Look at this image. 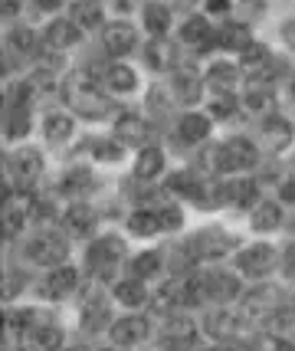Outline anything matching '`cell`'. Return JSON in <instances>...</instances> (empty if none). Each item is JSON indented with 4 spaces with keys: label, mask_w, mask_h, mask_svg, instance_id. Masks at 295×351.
I'll return each instance as SVG.
<instances>
[{
    "label": "cell",
    "mask_w": 295,
    "mask_h": 351,
    "mask_svg": "<svg viewBox=\"0 0 295 351\" xmlns=\"http://www.w3.org/2000/svg\"><path fill=\"white\" fill-rule=\"evenodd\" d=\"M27 217H30V204L16 200L14 194L3 197V237H16L27 223Z\"/></svg>",
    "instance_id": "d6986e66"
},
{
    "label": "cell",
    "mask_w": 295,
    "mask_h": 351,
    "mask_svg": "<svg viewBox=\"0 0 295 351\" xmlns=\"http://www.w3.org/2000/svg\"><path fill=\"white\" fill-rule=\"evenodd\" d=\"M125 256V243L118 237H102V240H95L89 246V269L99 276H105L109 279L112 269L118 266V260Z\"/></svg>",
    "instance_id": "277c9868"
},
{
    "label": "cell",
    "mask_w": 295,
    "mask_h": 351,
    "mask_svg": "<svg viewBox=\"0 0 295 351\" xmlns=\"http://www.w3.org/2000/svg\"><path fill=\"white\" fill-rule=\"evenodd\" d=\"M282 200H289V204L295 200V178H292V181L282 184Z\"/></svg>",
    "instance_id": "681fc988"
},
{
    "label": "cell",
    "mask_w": 295,
    "mask_h": 351,
    "mask_svg": "<svg viewBox=\"0 0 295 351\" xmlns=\"http://www.w3.org/2000/svg\"><path fill=\"white\" fill-rule=\"evenodd\" d=\"M148 332H151L148 319L128 315V319H118L115 325H112V341H115V345H138V341L148 338Z\"/></svg>",
    "instance_id": "30bf717a"
},
{
    "label": "cell",
    "mask_w": 295,
    "mask_h": 351,
    "mask_svg": "<svg viewBox=\"0 0 295 351\" xmlns=\"http://www.w3.org/2000/svg\"><path fill=\"white\" fill-rule=\"evenodd\" d=\"M43 132H47V138L53 141V145H56V141H66V138L73 135V119L62 115V112H49Z\"/></svg>",
    "instance_id": "4dcf8cb0"
},
{
    "label": "cell",
    "mask_w": 295,
    "mask_h": 351,
    "mask_svg": "<svg viewBox=\"0 0 295 351\" xmlns=\"http://www.w3.org/2000/svg\"><path fill=\"white\" fill-rule=\"evenodd\" d=\"M177 135L184 138V141H190V145H197V141H203V138L210 135V122L203 115H184L177 122Z\"/></svg>",
    "instance_id": "83f0119b"
},
{
    "label": "cell",
    "mask_w": 295,
    "mask_h": 351,
    "mask_svg": "<svg viewBox=\"0 0 295 351\" xmlns=\"http://www.w3.org/2000/svg\"><path fill=\"white\" fill-rule=\"evenodd\" d=\"M249 351H295V345L279 335H259L249 341Z\"/></svg>",
    "instance_id": "f35d334b"
},
{
    "label": "cell",
    "mask_w": 295,
    "mask_h": 351,
    "mask_svg": "<svg viewBox=\"0 0 295 351\" xmlns=\"http://www.w3.org/2000/svg\"><path fill=\"white\" fill-rule=\"evenodd\" d=\"M233 108H236V102H233V95H230V92L214 99V115H220V119H223V115H230Z\"/></svg>",
    "instance_id": "7bdbcfd3"
},
{
    "label": "cell",
    "mask_w": 295,
    "mask_h": 351,
    "mask_svg": "<svg viewBox=\"0 0 295 351\" xmlns=\"http://www.w3.org/2000/svg\"><path fill=\"white\" fill-rule=\"evenodd\" d=\"M240 53H243V66H259V62H266V46H259V43H246Z\"/></svg>",
    "instance_id": "b9f144b4"
},
{
    "label": "cell",
    "mask_w": 295,
    "mask_h": 351,
    "mask_svg": "<svg viewBox=\"0 0 295 351\" xmlns=\"http://www.w3.org/2000/svg\"><path fill=\"white\" fill-rule=\"evenodd\" d=\"M10 168H14V174L23 184H30L43 174V158H40V152H33V148H20L10 158Z\"/></svg>",
    "instance_id": "2e32d148"
},
{
    "label": "cell",
    "mask_w": 295,
    "mask_h": 351,
    "mask_svg": "<svg viewBox=\"0 0 295 351\" xmlns=\"http://www.w3.org/2000/svg\"><path fill=\"white\" fill-rule=\"evenodd\" d=\"M157 217H161V230H177L184 223V217H181V210H177L174 204H164V207L157 210Z\"/></svg>",
    "instance_id": "60d3db41"
},
{
    "label": "cell",
    "mask_w": 295,
    "mask_h": 351,
    "mask_svg": "<svg viewBox=\"0 0 295 351\" xmlns=\"http://www.w3.org/2000/svg\"><path fill=\"white\" fill-rule=\"evenodd\" d=\"M181 40H184L190 49H207V46L217 40V30L210 27L207 16H190L184 27H181Z\"/></svg>",
    "instance_id": "4fadbf2b"
},
{
    "label": "cell",
    "mask_w": 295,
    "mask_h": 351,
    "mask_svg": "<svg viewBox=\"0 0 295 351\" xmlns=\"http://www.w3.org/2000/svg\"><path fill=\"white\" fill-rule=\"evenodd\" d=\"M105 319H109L105 306H102V302H92V306H86V312H82V328H86V332H99V328L105 325Z\"/></svg>",
    "instance_id": "ab89813d"
},
{
    "label": "cell",
    "mask_w": 295,
    "mask_h": 351,
    "mask_svg": "<svg viewBox=\"0 0 295 351\" xmlns=\"http://www.w3.org/2000/svg\"><path fill=\"white\" fill-rule=\"evenodd\" d=\"M60 3L62 0H36V7H40V10H60Z\"/></svg>",
    "instance_id": "f907efd6"
},
{
    "label": "cell",
    "mask_w": 295,
    "mask_h": 351,
    "mask_svg": "<svg viewBox=\"0 0 295 351\" xmlns=\"http://www.w3.org/2000/svg\"><path fill=\"white\" fill-rule=\"evenodd\" d=\"M128 230L138 237H151L161 230V217H157V210H138V214L128 217Z\"/></svg>",
    "instance_id": "d6a6232c"
},
{
    "label": "cell",
    "mask_w": 295,
    "mask_h": 351,
    "mask_svg": "<svg viewBox=\"0 0 295 351\" xmlns=\"http://www.w3.org/2000/svg\"><path fill=\"white\" fill-rule=\"evenodd\" d=\"M164 171V152H157L155 145H148V148H141L138 152V165H135V178L138 181H151Z\"/></svg>",
    "instance_id": "cb8c5ba5"
},
{
    "label": "cell",
    "mask_w": 295,
    "mask_h": 351,
    "mask_svg": "<svg viewBox=\"0 0 295 351\" xmlns=\"http://www.w3.org/2000/svg\"><path fill=\"white\" fill-rule=\"evenodd\" d=\"M66 253H69V243L56 230H47V233L33 237L30 243H27V260L36 263V266H53L56 269V266H62Z\"/></svg>",
    "instance_id": "7a4b0ae2"
},
{
    "label": "cell",
    "mask_w": 295,
    "mask_h": 351,
    "mask_svg": "<svg viewBox=\"0 0 295 351\" xmlns=\"http://www.w3.org/2000/svg\"><path fill=\"white\" fill-rule=\"evenodd\" d=\"M210 86L220 92V95H227V92L236 89V82H240V73H236V66L230 62H217V66H210Z\"/></svg>",
    "instance_id": "4316f807"
},
{
    "label": "cell",
    "mask_w": 295,
    "mask_h": 351,
    "mask_svg": "<svg viewBox=\"0 0 295 351\" xmlns=\"http://www.w3.org/2000/svg\"><path fill=\"white\" fill-rule=\"evenodd\" d=\"M7 46L16 49V53H23V56H33V53H36V36H33L30 30H10Z\"/></svg>",
    "instance_id": "74e56055"
},
{
    "label": "cell",
    "mask_w": 295,
    "mask_h": 351,
    "mask_svg": "<svg viewBox=\"0 0 295 351\" xmlns=\"http://www.w3.org/2000/svg\"><path fill=\"white\" fill-rule=\"evenodd\" d=\"M240 319L243 315H233V312H227V308H217V312H210L207 315V332L214 338H236L240 335Z\"/></svg>",
    "instance_id": "44dd1931"
},
{
    "label": "cell",
    "mask_w": 295,
    "mask_h": 351,
    "mask_svg": "<svg viewBox=\"0 0 295 351\" xmlns=\"http://www.w3.org/2000/svg\"><path fill=\"white\" fill-rule=\"evenodd\" d=\"M27 351H60L62 348V328L53 322H40L27 332Z\"/></svg>",
    "instance_id": "9c48e42d"
},
{
    "label": "cell",
    "mask_w": 295,
    "mask_h": 351,
    "mask_svg": "<svg viewBox=\"0 0 295 351\" xmlns=\"http://www.w3.org/2000/svg\"><path fill=\"white\" fill-rule=\"evenodd\" d=\"M43 43L53 49V53H60V49H69V46L79 43V27L73 20H53L43 33Z\"/></svg>",
    "instance_id": "5bb4252c"
},
{
    "label": "cell",
    "mask_w": 295,
    "mask_h": 351,
    "mask_svg": "<svg viewBox=\"0 0 295 351\" xmlns=\"http://www.w3.org/2000/svg\"><path fill=\"white\" fill-rule=\"evenodd\" d=\"M263 141L269 152H282L289 141H292V125L279 119V115H272V119H266L263 122Z\"/></svg>",
    "instance_id": "ffe728a7"
},
{
    "label": "cell",
    "mask_w": 295,
    "mask_h": 351,
    "mask_svg": "<svg viewBox=\"0 0 295 351\" xmlns=\"http://www.w3.org/2000/svg\"><path fill=\"white\" fill-rule=\"evenodd\" d=\"M266 322H269V328H276V332L295 328V302H279V308H276Z\"/></svg>",
    "instance_id": "d590c367"
},
{
    "label": "cell",
    "mask_w": 295,
    "mask_h": 351,
    "mask_svg": "<svg viewBox=\"0 0 295 351\" xmlns=\"http://www.w3.org/2000/svg\"><path fill=\"white\" fill-rule=\"evenodd\" d=\"M27 128H30V102H10L7 112H3V132H7V138L27 135Z\"/></svg>",
    "instance_id": "7402d4cb"
},
{
    "label": "cell",
    "mask_w": 295,
    "mask_h": 351,
    "mask_svg": "<svg viewBox=\"0 0 295 351\" xmlns=\"http://www.w3.org/2000/svg\"><path fill=\"white\" fill-rule=\"evenodd\" d=\"M102 46L112 56H125V53H131L138 46V33H135L131 23H112V27L102 30Z\"/></svg>",
    "instance_id": "ba28073f"
},
{
    "label": "cell",
    "mask_w": 295,
    "mask_h": 351,
    "mask_svg": "<svg viewBox=\"0 0 295 351\" xmlns=\"http://www.w3.org/2000/svg\"><path fill=\"white\" fill-rule=\"evenodd\" d=\"M115 135L122 138L125 145H148L155 138V128L148 122H141L138 115H122L115 125Z\"/></svg>",
    "instance_id": "9a60e30c"
},
{
    "label": "cell",
    "mask_w": 295,
    "mask_h": 351,
    "mask_svg": "<svg viewBox=\"0 0 295 351\" xmlns=\"http://www.w3.org/2000/svg\"><path fill=\"white\" fill-rule=\"evenodd\" d=\"M148 108H151L155 115H164V112H168V99L161 95V89L151 92V99H148Z\"/></svg>",
    "instance_id": "bcb514c9"
},
{
    "label": "cell",
    "mask_w": 295,
    "mask_h": 351,
    "mask_svg": "<svg viewBox=\"0 0 295 351\" xmlns=\"http://www.w3.org/2000/svg\"><path fill=\"white\" fill-rule=\"evenodd\" d=\"M115 299L125 302V306L138 308L141 302H144V286H141V279H125V282H118V286H115Z\"/></svg>",
    "instance_id": "836d02e7"
},
{
    "label": "cell",
    "mask_w": 295,
    "mask_h": 351,
    "mask_svg": "<svg viewBox=\"0 0 295 351\" xmlns=\"http://www.w3.org/2000/svg\"><path fill=\"white\" fill-rule=\"evenodd\" d=\"M236 246V240L230 233H223V230H201L187 250L194 253V260H220V256H227L230 250Z\"/></svg>",
    "instance_id": "3957f363"
},
{
    "label": "cell",
    "mask_w": 295,
    "mask_h": 351,
    "mask_svg": "<svg viewBox=\"0 0 295 351\" xmlns=\"http://www.w3.org/2000/svg\"><path fill=\"white\" fill-rule=\"evenodd\" d=\"M66 351H86V348H82V345H76V348H66Z\"/></svg>",
    "instance_id": "db71d44e"
},
{
    "label": "cell",
    "mask_w": 295,
    "mask_h": 351,
    "mask_svg": "<svg viewBox=\"0 0 295 351\" xmlns=\"http://www.w3.org/2000/svg\"><path fill=\"white\" fill-rule=\"evenodd\" d=\"M62 227L69 230L73 237H86V233L95 227V210L86 207V204H73V207L66 210V217H62Z\"/></svg>",
    "instance_id": "603a6c76"
},
{
    "label": "cell",
    "mask_w": 295,
    "mask_h": 351,
    "mask_svg": "<svg viewBox=\"0 0 295 351\" xmlns=\"http://www.w3.org/2000/svg\"><path fill=\"white\" fill-rule=\"evenodd\" d=\"M203 82L194 76V69H174V99L184 102V106H194L201 99Z\"/></svg>",
    "instance_id": "ac0fdd59"
},
{
    "label": "cell",
    "mask_w": 295,
    "mask_h": 351,
    "mask_svg": "<svg viewBox=\"0 0 295 351\" xmlns=\"http://www.w3.org/2000/svg\"><path fill=\"white\" fill-rule=\"evenodd\" d=\"M16 10H20V0H3V3H0V14H3V20H14Z\"/></svg>",
    "instance_id": "c3c4849f"
},
{
    "label": "cell",
    "mask_w": 295,
    "mask_h": 351,
    "mask_svg": "<svg viewBox=\"0 0 295 351\" xmlns=\"http://www.w3.org/2000/svg\"><path fill=\"white\" fill-rule=\"evenodd\" d=\"M105 351H112V348H105Z\"/></svg>",
    "instance_id": "9f6ffc18"
},
{
    "label": "cell",
    "mask_w": 295,
    "mask_h": 351,
    "mask_svg": "<svg viewBox=\"0 0 295 351\" xmlns=\"http://www.w3.org/2000/svg\"><path fill=\"white\" fill-rule=\"evenodd\" d=\"M282 36H285V40L295 46V23H285V27H282Z\"/></svg>",
    "instance_id": "816d5d0a"
},
{
    "label": "cell",
    "mask_w": 295,
    "mask_h": 351,
    "mask_svg": "<svg viewBox=\"0 0 295 351\" xmlns=\"http://www.w3.org/2000/svg\"><path fill=\"white\" fill-rule=\"evenodd\" d=\"M217 43L223 49H243L249 43V30L246 23H223L217 30Z\"/></svg>",
    "instance_id": "f1b7e54d"
},
{
    "label": "cell",
    "mask_w": 295,
    "mask_h": 351,
    "mask_svg": "<svg viewBox=\"0 0 295 351\" xmlns=\"http://www.w3.org/2000/svg\"><path fill=\"white\" fill-rule=\"evenodd\" d=\"M246 106L263 112V108L272 106V82H269V73H256V76L246 79Z\"/></svg>",
    "instance_id": "e0dca14e"
},
{
    "label": "cell",
    "mask_w": 295,
    "mask_h": 351,
    "mask_svg": "<svg viewBox=\"0 0 295 351\" xmlns=\"http://www.w3.org/2000/svg\"><path fill=\"white\" fill-rule=\"evenodd\" d=\"M73 23L79 30H92L102 23V3L99 0H76L73 3Z\"/></svg>",
    "instance_id": "d4e9b609"
},
{
    "label": "cell",
    "mask_w": 295,
    "mask_h": 351,
    "mask_svg": "<svg viewBox=\"0 0 295 351\" xmlns=\"http://www.w3.org/2000/svg\"><path fill=\"white\" fill-rule=\"evenodd\" d=\"M203 292H207V302H220L223 306V302L240 295V282H236V276L214 269V273H203Z\"/></svg>",
    "instance_id": "52a82bcc"
},
{
    "label": "cell",
    "mask_w": 295,
    "mask_h": 351,
    "mask_svg": "<svg viewBox=\"0 0 295 351\" xmlns=\"http://www.w3.org/2000/svg\"><path fill=\"white\" fill-rule=\"evenodd\" d=\"M197 338V325L190 315H171L164 322V341L168 348H187L190 341Z\"/></svg>",
    "instance_id": "7c38bea8"
},
{
    "label": "cell",
    "mask_w": 295,
    "mask_h": 351,
    "mask_svg": "<svg viewBox=\"0 0 295 351\" xmlns=\"http://www.w3.org/2000/svg\"><path fill=\"white\" fill-rule=\"evenodd\" d=\"M105 82H109L112 92H131L138 86V76H135L128 66H109V69H105Z\"/></svg>",
    "instance_id": "1f68e13d"
},
{
    "label": "cell",
    "mask_w": 295,
    "mask_h": 351,
    "mask_svg": "<svg viewBox=\"0 0 295 351\" xmlns=\"http://www.w3.org/2000/svg\"><path fill=\"white\" fill-rule=\"evenodd\" d=\"M20 289V276L16 273H3V299H14Z\"/></svg>",
    "instance_id": "f6af8a7d"
},
{
    "label": "cell",
    "mask_w": 295,
    "mask_h": 351,
    "mask_svg": "<svg viewBox=\"0 0 295 351\" xmlns=\"http://www.w3.org/2000/svg\"><path fill=\"white\" fill-rule=\"evenodd\" d=\"M253 230H276L282 223V210H279V204H256V210H253Z\"/></svg>",
    "instance_id": "f546056e"
},
{
    "label": "cell",
    "mask_w": 295,
    "mask_h": 351,
    "mask_svg": "<svg viewBox=\"0 0 295 351\" xmlns=\"http://www.w3.org/2000/svg\"><path fill=\"white\" fill-rule=\"evenodd\" d=\"M161 269V253H138V260H131V273L135 279H148Z\"/></svg>",
    "instance_id": "e575fe53"
},
{
    "label": "cell",
    "mask_w": 295,
    "mask_h": 351,
    "mask_svg": "<svg viewBox=\"0 0 295 351\" xmlns=\"http://www.w3.org/2000/svg\"><path fill=\"white\" fill-rule=\"evenodd\" d=\"M210 10H227V0H210Z\"/></svg>",
    "instance_id": "f5cc1de1"
},
{
    "label": "cell",
    "mask_w": 295,
    "mask_h": 351,
    "mask_svg": "<svg viewBox=\"0 0 295 351\" xmlns=\"http://www.w3.org/2000/svg\"><path fill=\"white\" fill-rule=\"evenodd\" d=\"M207 351H233V348H207Z\"/></svg>",
    "instance_id": "11a10c76"
},
{
    "label": "cell",
    "mask_w": 295,
    "mask_h": 351,
    "mask_svg": "<svg viewBox=\"0 0 295 351\" xmlns=\"http://www.w3.org/2000/svg\"><path fill=\"white\" fill-rule=\"evenodd\" d=\"M141 16H144V27L155 33V36H161V33H168V23H171V10L164 7V3H157V0H151V3H144V10H141Z\"/></svg>",
    "instance_id": "484cf974"
},
{
    "label": "cell",
    "mask_w": 295,
    "mask_h": 351,
    "mask_svg": "<svg viewBox=\"0 0 295 351\" xmlns=\"http://www.w3.org/2000/svg\"><path fill=\"white\" fill-rule=\"evenodd\" d=\"M279 263V256H276V250L266 243H256V246H246L240 256H236V266H240V273L243 276H253V279H259V276H266L272 266Z\"/></svg>",
    "instance_id": "5b68a950"
},
{
    "label": "cell",
    "mask_w": 295,
    "mask_h": 351,
    "mask_svg": "<svg viewBox=\"0 0 295 351\" xmlns=\"http://www.w3.org/2000/svg\"><path fill=\"white\" fill-rule=\"evenodd\" d=\"M168 187H171V191H177V194H187V197H197L201 200V181H197V178H194V174H174L171 181H168Z\"/></svg>",
    "instance_id": "8d00e7d4"
},
{
    "label": "cell",
    "mask_w": 295,
    "mask_h": 351,
    "mask_svg": "<svg viewBox=\"0 0 295 351\" xmlns=\"http://www.w3.org/2000/svg\"><path fill=\"white\" fill-rule=\"evenodd\" d=\"M282 269H285V276H295V243L285 250V256H282Z\"/></svg>",
    "instance_id": "7dc6e473"
},
{
    "label": "cell",
    "mask_w": 295,
    "mask_h": 351,
    "mask_svg": "<svg viewBox=\"0 0 295 351\" xmlns=\"http://www.w3.org/2000/svg\"><path fill=\"white\" fill-rule=\"evenodd\" d=\"M99 148H102V152H99L102 161H118V158H122V148H118V145H112V141H99Z\"/></svg>",
    "instance_id": "ee69618b"
},
{
    "label": "cell",
    "mask_w": 295,
    "mask_h": 351,
    "mask_svg": "<svg viewBox=\"0 0 295 351\" xmlns=\"http://www.w3.org/2000/svg\"><path fill=\"white\" fill-rule=\"evenodd\" d=\"M62 95L86 119H102V115H109V108H112V102L99 92L95 79L86 76V73H73V76L62 79Z\"/></svg>",
    "instance_id": "6da1fadb"
},
{
    "label": "cell",
    "mask_w": 295,
    "mask_h": 351,
    "mask_svg": "<svg viewBox=\"0 0 295 351\" xmlns=\"http://www.w3.org/2000/svg\"><path fill=\"white\" fill-rule=\"evenodd\" d=\"M279 292L269 289V286H259V289H253L243 295V319H269L276 308H279Z\"/></svg>",
    "instance_id": "8992f818"
},
{
    "label": "cell",
    "mask_w": 295,
    "mask_h": 351,
    "mask_svg": "<svg viewBox=\"0 0 295 351\" xmlns=\"http://www.w3.org/2000/svg\"><path fill=\"white\" fill-rule=\"evenodd\" d=\"M76 282H79L76 269H69V266H56V269H53V273L43 279L40 292H43L47 299H66L69 292L76 289Z\"/></svg>",
    "instance_id": "8fae6325"
}]
</instances>
